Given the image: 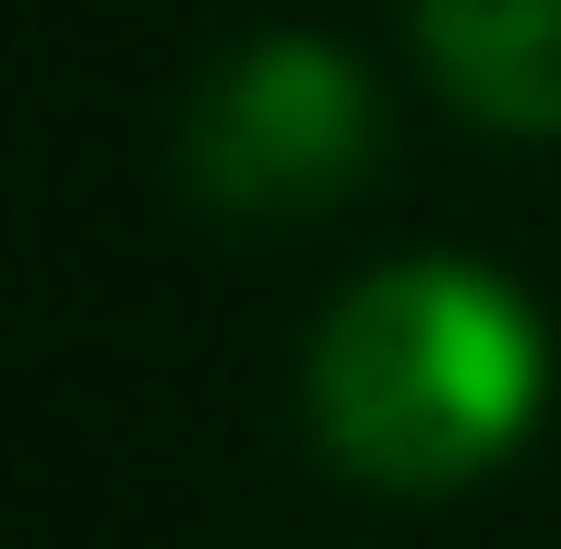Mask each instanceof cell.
Returning <instances> with one entry per match:
<instances>
[{"label": "cell", "mask_w": 561, "mask_h": 549, "mask_svg": "<svg viewBox=\"0 0 561 549\" xmlns=\"http://www.w3.org/2000/svg\"><path fill=\"white\" fill-rule=\"evenodd\" d=\"M538 394H550L538 311L454 251L358 275L311 334V431L370 490H466L526 442Z\"/></svg>", "instance_id": "6da1fadb"}, {"label": "cell", "mask_w": 561, "mask_h": 549, "mask_svg": "<svg viewBox=\"0 0 561 549\" xmlns=\"http://www.w3.org/2000/svg\"><path fill=\"white\" fill-rule=\"evenodd\" d=\"M382 156V96L335 36H239L180 108V180L216 216H323Z\"/></svg>", "instance_id": "7a4b0ae2"}, {"label": "cell", "mask_w": 561, "mask_h": 549, "mask_svg": "<svg viewBox=\"0 0 561 549\" xmlns=\"http://www.w3.org/2000/svg\"><path fill=\"white\" fill-rule=\"evenodd\" d=\"M419 60L490 131H561V0H419Z\"/></svg>", "instance_id": "3957f363"}]
</instances>
